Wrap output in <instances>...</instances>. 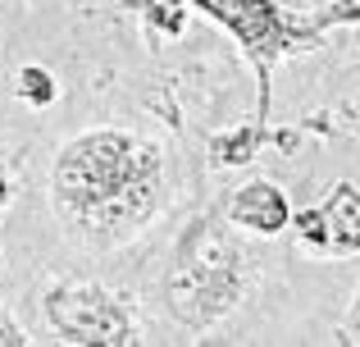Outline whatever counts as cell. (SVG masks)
<instances>
[{
  "label": "cell",
  "instance_id": "obj_4",
  "mask_svg": "<svg viewBox=\"0 0 360 347\" xmlns=\"http://www.w3.org/2000/svg\"><path fill=\"white\" fill-rule=\"evenodd\" d=\"M229 224L233 229H246V233H260V238H274L292 224V206L283 196L278 183L269 178H255V183H242L238 192L229 196Z\"/></svg>",
  "mask_w": 360,
  "mask_h": 347
},
{
  "label": "cell",
  "instance_id": "obj_10",
  "mask_svg": "<svg viewBox=\"0 0 360 347\" xmlns=\"http://www.w3.org/2000/svg\"><path fill=\"white\" fill-rule=\"evenodd\" d=\"M9 196H14V192H9V174L0 170V210H5V206H9Z\"/></svg>",
  "mask_w": 360,
  "mask_h": 347
},
{
  "label": "cell",
  "instance_id": "obj_2",
  "mask_svg": "<svg viewBox=\"0 0 360 347\" xmlns=\"http://www.w3.org/2000/svg\"><path fill=\"white\" fill-rule=\"evenodd\" d=\"M242 265H246L242 251L224 242L219 233H210L205 224L192 238H183L165 284L174 320H183L187 329H205L219 315H229L242 297Z\"/></svg>",
  "mask_w": 360,
  "mask_h": 347
},
{
  "label": "cell",
  "instance_id": "obj_1",
  "mask_svg": "<svg viewBox=\"0 0 360 347\" xmlns=\"http://www.w3.org/2000/svg\"><path fill=\"white\" fill-rule=\"evenodd\" d=\"M51 206L69 238L119 247L165 206V151L132 128H91L55 156Z\"/></svg>",
  "mask_w": 360,
  "mask_h": 347
},
{
  "label": "cell",
  "instance_id": "obj_3",
  "mask_svg": "<svg viewBox=\"0 0 360 347\" xmlns=\"http://www.w3.org/2000/svg\"><path fill=\"white\" fill-rule=\"evenodd\" d=\"M41 311L51 320L60 343H110V347H132L141 339V320L132 302L115 288L96 284V279H55L41 293Z\"/></svg>",
  "mask_w": 360,
  "mask_h": 347
},
{
  "label": "cell",
  "instance_id": "obj_5",
  "mask_svg": "<svg viewBox=\"0 0 360 347\" xmlns=\"http://www.w3.org/2000/svg\"><path fill=\"white\" fill-rule=\"evenodd\" d=\"M319 215H324V229H328V256H356L360 251V187L333 183Z\"/></svg>",
  "mask_w": 360,
  "mask_h": 347
},
{
  "label": "cell",
  "instance_id": "obj_7",
  "mask_svg": "<svg viewBox=\"0 0 360 347\" xmlns=\"http://www.w3.org/2000/svg\"><path fill=\"white\" fill-rule=\"evenodd\" d=\"M292 224H297L301 247L315 251V256H328V229H324V215H319V206H310V210H297V215H292Z\"/></svg>",
  "mask_w": 360,
  "mask_h": 347
},
{
  "label": "cell",
  "instance_id": "obj_9",
  "mask_svg": "<svg viewBox=\"0 0 360 347\" xmlns=\"http://www.w3.org/2000/svg\"><path fill=\"white\" fill-rule=\"evenodd\" d=\"M342 343H360V293H356V306H352V315H347V324H342Z\"/></svg>",
  "mask_w": 360,
  "mask_h": 347
},
{
  "label": "cell",
  "instance_id": "obj_8",
  "mask_svg": "<svg viewBox=\"0 0 360 347\" xmlns=\"http://www.w3.org/2000/svg\"><path fill=\"white\" fill-rule=\"evenodd\" d=\"M32 343L37 339L14 320V311H9V306H0V347H32Z\"/></svg>",
  "mask_w": 360,
  "mask_h": 347
},
{
  "label": "cell",
  "instance_id": "obj_6",
  "mask_svg": "<svg viewBox=\"0 0 360 347\" xmlns=\"http://www.w3.org/2000/svg\"><path fill=\"white\" fill-rule=\"evenodd\" d=\"M14 96L32 110H51L60 101V78L51 69H41V64H23L14 73Z\"/></svg>",
  "mask_w": 360,
  "mask_h": 347
}]
</instances>
